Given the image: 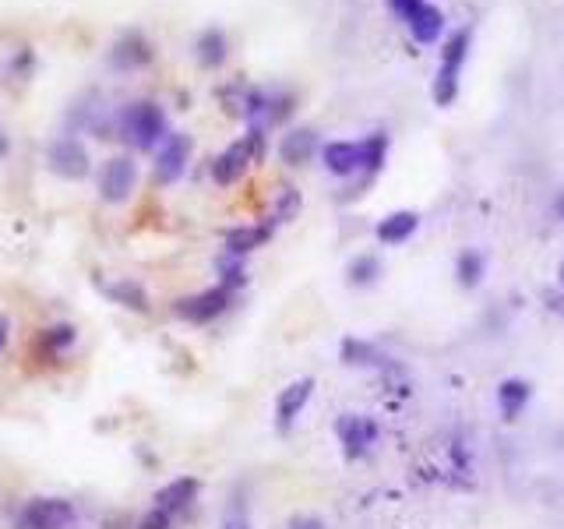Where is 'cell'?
Segmentation results:
<instances>
[{"label":"cell","mask_w":564,"mask_h":529,"mask_svg":"<svg viewBox=\"0 0 564 529\" xmlns=\"http://www.w3.org/2000/svg\"><path fill=\"white\" fill-rule=\"evenodd\" d=\"M385 152H388V138L385 135H374L367 142H332L325 145V166L335 173V177H353V173L367 170H381L385 163Z\"/></svg>","instance_id":"1"},{"label":"cell","mask_w":564,"mask_h":529,"mask_svg":"<svg viewBox=\"0 0 564 529\" xmlns=\"http://www.w3.org/2000/svg\"><path fill=\"white\" fill-rule=\"evenodd\" d=\"M120 131L124 138L134 145V149H156L159 142H166V113L159 110V103H149V99H141V103L124 106L120 113Z\"/></svg>","instance_id":"2"},{"label":"cell","mask_w":564,"mask_h":529,"mask_svg":"<svg viewBox=\"0 0 564 529\" xmlns=\"http://www.w3.org/2000/svg\"><path fill=\"white\" fill-rule=\"evenodd\" d=\"M466 57H469V32H455V36L445 43V50H441L438 82H434V103H438V106H448L455 99Z\"/></svg>","instance_id":"3"},{"label":"cell","mask_w":564,"mask_h":529,"mask_svg":"<svg viewBox=\"0 0 564 529\" xmlns=\"http://www.w3.org/2000/svg\"><path fill=\"white\" fill-rule=\"evenodd\" d=\"M261 152H265V138H261V131H251L247 138L233 142L230 149L212 163V177H216V184H223V187L237 184V180L247 173V166H251Z\"/></svg>","instance_id":"4"},{"label":"cell","mask_w":564,"mask_h":529,"mask_svg":"<svg viewBox=\"0 0 564 529\" xmlns=\"http://www.w3.org/2000/svg\"><path fill=\"white\" fill-rule=\"evenodd\" d=\"M233 304V290L230 286H212V290L205 293H194V297H184L173 304V311L180 314V318L194 321V325H205V321H216L219 314H226Z\"/></svg>","instance_id":"5"},{"label":"cell","mask_w":564,"mask_h":529,"mask_svg":"<svg viewBox=\"0 0 564 529\" xmlns=\"http://www.w3.org/2000/svg\"><path fill=\"white\" fill-rule=\"evenodd\" d=\"M75 522V505L64 498H36L25 505L18 529H71Z\"/></svg>","instance_id":"6"},{"label":"cell","mask_w":564,"mask_h":529,"mask_svg":"<svg viewBox=\"0 0 564 529\" xmlns=\"http://www.w3.org/2000/svg\"><path fill=\"white\" fill-rule=\"evenodd\" d=\"M134 187H138V166L127 156H113L110 163L103 166V173H99V194H103V202H113V205L127 202Z\"/></svg>","instance_id":"7"},{"label":"cell","mask_w":564,"mask_h":529,"mask_svg":"<svg viewBox=\"0 0 564 529\" xmlns=\"http://www.w3.org/2000/svg\"><path fill=\"white\" fill-rule=\"evenodd\" d=\"M46 163H50V170L57 173V177L64 180H82L85 173H89V152H85V145L78 142V138H57V142L50 145V152H46Z\"/></svg>","instance_id":"8"},{"label":"cell","mask_w":564,"mask_h":529,"mask_svg":"<svg viewBox=\"0 0 564 529\" xmlns=\"http://www.w3.org/2000/svg\"><path fill=\"white\" fill-rule=\"evenodd\" d=\"M335 431H339V441H342V448H346V455H367L371 452L374 445H378V427L371 424L367 417H342L339 424H335Z\"/></svg>","instance_id":"9"},{"label":"cell","mask_w":564,"mask_h":529,"mask_svg":"<svg viewBox=\"0 0 564 529\" xmlns=\"http://www.w3.org/2000/svg\"><path fill=\"white\" fill-rule=\"evenodd\" d=\"M187 156H191V142H187V135L166 138L163 149H159V156H156V177L163 180V184H173V180L184 173Z\"/></svg>","instance_id":"10"},{"label":"cell","mask_w":564,"mask_h":529,"mask_svg":"<svg viewBox=\"0 0 564 529\" xmlns=\"http://www.w3.org/2000/svg\"><path fill=\"white\" fill-rule=\"evenodd\" d=\"M311 392H314V381H311V378H300V381H293V385L282 388L279 403H275V417H279V427H282V431H286V427H290L293 420L300 417V410L307 406Z\"/></svg>","instance_id":"11"},{"label":"cell","mask_w":564,"mask_h":529,"mask_svg":"<svg viewBox=\"0 0 564 529\" xmlns=\"http://www.w3.org/2000/svg\"><path fill=\"white\" fill-rule=\"evenodd\" d=\"M194 498H198V480H194V477H177L156 494V508H163L166 515H180V512H187V508L194 505Z\"/></svg>","instance_id":"12"},{"label":"cell","mask_w":564,"mask_h":529,"mask_svg":"<svg viewBox=\"0 0 564 529\" xmlns=\"http://www.w3.org/2000/svg\"><path fill=\"white\" fill-rule=\"evenodd\" d=\"M406 25H409V32H413L416 43H438L441 29H445V15H441L434 4H423V8L416 11Z\"/></svg>","instance_id":"13"},{"label":"cell","mask_w":564,"mask_h":529,"mask_svg":"<svg viewBox=\"0 0 564 529\" xmlns=\"http://www.w3.org/2000/svg\"><path fill=\"white\" fill-rule=\"evenodd\" d=\"M416 226H420L416 212H392V216L378 223V237H381V244H402V240L413 237Z\"/></svg>","instance_id":"14"},{"label":"cell","mask_w":564,"mask_h":529,"mask_svg":"<svg viewBox=\"0 0 564 529\" xmlns=\"http://www.w3.org/2000/svg\"><path fill=\"white\" fill-rule=\"evenodd\" d=\"M314 149H318V138H314V131H290V135L282 138V159L290 166H300V163H307V159L314 156Z\"/></svg>","instance_id":"15"},{"label":"cell","mask_w":564,"mask_h":529,"mask_svg":"<svg viewBox=\"0 0 564 529\" xmlns=\"http://www.w3.org/2000/svg\"><path fill=\"white\" fill-rule=\"evenodd\" d=\"M529 403V385L526 381H505V385L498 388V406L501 413H505L508 420H515L522 410H526Z\"/></svg>","instance_id":"16"},{"label":"cell","mask_w":564,"mask_h":529,"mask_svg":"<svg viewBox=\"0 0 564 529\" xmlns=\"http://www.w3.org/2000/svg\"><path fill=\"white\" fill-rule=\"evenodd\" d=\"M268 240V226H237V230L226 237V251L230 254H247L254 247H261Z\"/></svg>","instance_id":"17"},{"label":"cell","mask_w":564,"mask_h":529,"mask_svg":"<svg viewBox=\"0 0 564 529\" xmlns=\"http://www.w3.org/2000/svg\"><path fill=\"white\" fill-rule=\"evenodd\" d=\"M198 60L205 64V68H216V64H223L226 60V36L223 32H205V36L198 39Z\"/></svg>","instance_id":"18"},{"label":"cell","mask_w":564,"mask_h":529,"mask_svg":"<svg viewBox=\"0 0 564 529\" xmlns=\"http://www.w3.org/2000/svg\"><path fill=\"white\" fill-rule=\"evenodd\" d=\"M342 360H346V364H378L381 360V353L374 350V346H367V343H357V339H346V343H342Z\"/></svg>","instance_id":"19"},{"label":"cell","mask_w":564,"mask_h":529,"mask_svg":"<svg viewBox=\"0 0 564 529\" xmlns=\"http://www.w3.org/2000/svg\"><path fill=\"white\" fill-rule=\"evenodd\" d=\"M378 272H381V265H378V258H357L353 265H349V283H357V286H367V283H374L378 279Z\"/></svg>","instance_id":"20"},{"label":"cell","mask_w":564,"mask_h":529,"mask_svg":"<svg viewBox=\"0 0 564 529\" xmlns=\"http://www.w3.org/2000/svg\"><path fill=\"white\" fill-rule=\"evenodd\" d=\"M480 276H483V258L476 251H466L459 258V283L462 286H476V283H480Z\"/></svg>","instance_id":"21"},{"label":"cell","mask_w":564,"mask_h":529,"mask_svg":"<svg viewBox=\"0 0 564 529\" xmlns=\"http://www.w3.org/2000/svg\"><path fill=\"white\" fill-rule=\"evenodd\" d=\"M138 529H173V515H166L163 508H152V512L141 515Z\"/></svg>","instance_id":"22"},{"label":"cell","mask_w":564,"mask_h":529,"mask_svg":"<svg viewBox=\"0 0 564 529\" xmlns=\"http://www.w3.org/2000/svg\"><path fill=\"white\" fill-rule=\"evenodd\" d=\"M388 4H392V11H395V15H399V18H406V22H409V18H413L416 11H420L423 4H427V0H388Z\"/></svg>","instance_id":"23"},{"label":"cell","mask_w":564,"mask_h":529,"mask_svg":"<svg viewBox=\"0 0 564 529\" xmlns=\"http://www.w3.org/2000/svg\"><path fill=\"white\" fill-rule=\"evenodd\" d=\"M286 529H325V522L314 519V515H300V519H293Z\"/></svg>","instance_id":"24"},{"label":"cell","mask_w":564,"mask_h":529,"mask_svg":"<svg viewBox=\"0 0 564 529\" xmlns=\"http://www.w3.org/2000/svg\"><path fill=\"white\" fill-rule=\"evenodd\" d=\"M8 332H11V321H8V318H0V350L8 346Z\"/></svg>","instance_id":"25"},{"label":"cell","mask_w":564,"mask_h":529,"mask_svg":"<svg viewBox=\"0 0 564 529\" xmlns=\"http://www.w3.org/2000/svg\"><path fill=\"white\" fill-rule=\"evenodd\" d=\"M4 152H8V138L0 135V156H4Z\"/></svg>","instance_id":"26"},{"label":"cell","mask_w":564,"mask_h":529,"mask_svg":"<svg viewBox=\"0 0 564 529\" xmlns=\"http://www.w3.org/2000/svg\"><path fill=\"white\" fill-rule=\"evenodd\" d=\"M561 283H564V265H561Z\"/></svg>","instance_id":"27"},{"label":"cell","mask_w":564,"mask_h":529,"mask_svg":"<svg viewBox=\"0 0 564 529\" xmlns=\"http://www.w3.org/2000/svg\"><path fill=\"white\" fill-rule=\"evenodd\" d=\"M230 529H244V526H230Z\"/></svg>","instance_id":"28"},{"label":"cell","mask_w":564,"mask_h":529,"mask_svg":"<svg viewBox=\"0 0 564 529\" xmlns=\"http://www.w3.org/2000/svg\"><path fill=\"white\" fill-rule=\"evenodd\" d=\"M561 212H564V202H561Z\"/></svg>","instance_id":"29"}]
</instances>
